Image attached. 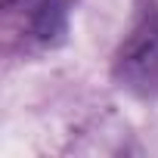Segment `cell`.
Segmentation results:
<instances>
[{"mask_svg":"<svg viewBox=\"0 0 158 158\" xmlns=\"http://www.w3.org/2000/svg\"><path fill=\"white\" fill-rule=\"evenodd\" d=\"M34 34L47 44L65 34V6L59 0H40V6L34 10Z\"/></svg>","mask_w":158,"mask_h":158,"instance_id":"7a4b0ae2","label":"cell"},{"mask_svg":"<svg viewBox=\"0 0 158 158\" xmlns=\"http://www.w3.org/2000/svg\"><path fill=\"white\" fill-rule=\"evenodd\" d=\"M3 3H6V6H13V3H19V0H3Z\"/></svg>","mask_w":158,"mask_h":158,"instance_id":"3957f363","label":"cell"},{"mask_svg":"<svg viewBox=\"0 0 158 158\" xmlns=\"http://www.w3.org/2000/svg\"><path fill=\"white\" fill-rule=\"evenodd\" d=\"M115 81L136 96H158V3L146 0L115 53Z\"/></svg>","mask_w":158,"mask_h":158,"instance_id":"6da1fadb","label":"cell"}]
</instances>
